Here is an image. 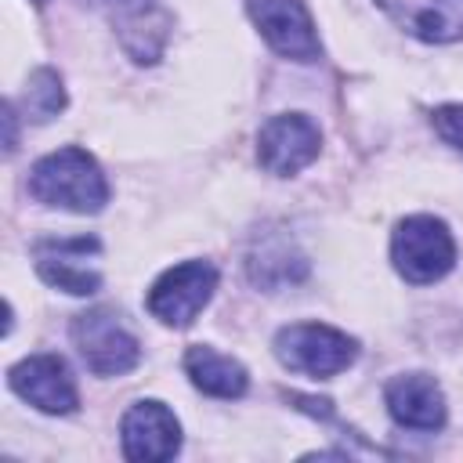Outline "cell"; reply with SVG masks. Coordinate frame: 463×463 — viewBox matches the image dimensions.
<instances>
[{
	"instance_id": "cell-1",
	"label": "cell",
	"mask_w": 463,
	"mask_h": 463,
	"mask_svg": "<svg viewBox=\"0 0 463 463\" xmlns=\"http://www.w3.org/2000/svg\"><path fill=\"white\" fill-rule=\"evenodd\" d=\"M29 195L54 210L98 213L109 203V181L90 152L69 145V148H58L33 163Z\"/></svg>"
},
{
	"instance_id": "cell-2",
	"label": "cell",
	"mask_w": 463,
	"mask_h": 463,
	"mask_svg": "<svg viewBox=\"0 0 463 463\" xmlns=\"http://www.w3.org/2000/svg\"><path fill=\"white\" fill-rule=\"evenodd\" d=\"M391 260H394L398 275L412 286L438 282L456 264L452 232L445 228V221H438L430 213L405 217V221H398L394 235H391Z\"/></svg>"
},
{
	"instance_id": "cell-3",
	"label": "cell",
	"mask_w": 463,
	"mask_h": 463,
	"mask_svg": "<svg viewBox=\"0 0 463 463\" xmlns=\"http://www.w3.org/2000/svg\"><path fill=\"white\" fill-rule=\"evenodd\" d=\"M275 358L300 376L329 380L358 358V344L322 322H293L275 333Z\"/></svg>"
},
{
	"instance_id": "cell-4",
	"label": "cell",
	"mask_w": 463,
	"mask_h": 463,
	"mask_svg": "<svg viewBox=\"0 0 463 463\" xmlns=\"http://www.w3.org/2000/svg\"><path fill=\"white\" fill-rule=\"evenodd\" d=\"M69 333L83 365L98 376H123L141 362L137 336L123 326V315L112 307H90L76 315Z\"/></svg>"
},
{
	"instance_id": "cell-5",
	"label": "cell",
	"mask_w": 463,
	"mask_h": 463,
	"mask_svg": "<svg viewBox=\"0 0 463 463\" xmlns=\"http://www.w3.org/2000/svg\"><path fill=\"white\" fill-rule=\"evenodd\" d=\"M213 289H217V268L210 260H184V264L166 268L152 282V289H148V311L163 326L184 329L210 304Z\"/></svg>"
},
{
	"instance_id": "cell-6",
	"label": "cell",
	"mask_w": 463,
	"mask_h": 463,
	"mask_svg": "<svg viewBox=\"0 0 463 463\" xmlns=\"http://www.w3.org/2000/svg\"><path fill=\"white\" fill-rule=\"evenodd\" d=\"M98 253L101 242L94 235H76V239H40L33 246L36 271L47 286L65 289L72 297H90L101 286L98 271Z\"/></svg>"
},
{
	"instance_id": "cell-7",
	"label": "cell",
	"mask_w": 463,
	"mask_h": 463,
	"mask_svg": "<svg viewBox=\"0 0 463 463\" xmlns=\"http://www.w3.org/2000/svg\"><path fill=\"white\" fill-rule=\"evenodd\" d=\"M11 391L47 416H69L80 405L76 380L61 354H29L7 369Z\"/></svg>"
},
{
	"instance_id": "cell-8",
	"label": "cell",
	"mask_w": 463,
	"mask_h": 463,
	"mask_svg": "<svg viewBox=\"0 0 463 463\" xmlns=\"http://www.w3.org/2000/svg\"><path fill=\"white\" fill-rule=\"evenodd\" d=\"M322 134L304 112L271 116L257 134V159L275 177H293L318 159Z\"/></svg>"
},
{
	"instance_id": "cell-9",
	"label": "cell",
	"mask_w": 463,
	"mask_h": 463,
	"mask_svg": "<svg viewBox=\"0 0 463 463\" xmlns=\"http://www.w3.org/2000/svg\"><path fill=\"white\" fill-rule=\"evenodd\" d=\"M246 11L257 33L268 40L271 51L293 61H315L322 54L315 22L300 0H246Z\"/></svg>"
},
{
	"instance_id": "cell-10",
	"label": "cell",
	"mask_w": 463,
	"mask_h": 463,
	"mask_svg": "<svg viewBox=\"0 0 463 463\" xmlns=\"http://www.w3.org/2000/svg\"><path fill=\"white\" fill-rule=\"evenodd\" d=\"M119 441H123V456L134 463H163L174 459L181 449V423L177 416L156 402H134L123 420H119Z\"/></svg>"
},
{
	"instance_id": "cell-11",
	"label": "cell",
	"mask_w": 463,
	"mask_h": 463,
	"mask_svg": "<svg viewBox=\"0 0 463 463\" xmlns=\"http://www.w3.org/2000/svg\"><path fill=\"white\" fill-rule=\"evenodd\" d=\"M387 412L398 427L409 430H441L445 427V394L427 373H402L383 391Z\"/></svg>"
},
{
	"instance_id": "cell-12",
	"label": "cell",
	"mask_w": 463,
	"mask_h": 463,
	"mask_svg": "<svg viewBox=\"0 0 463 463\" xmlns=\"http://www.w3.org/2000/svg\"><path fill=\"white\" fill-rule=\"evenodd\" d=\"M387 18L423 43H452L463 36V0H376Z\"/></svg>"
},
{
	"instance_id": "cell-13",
	"label": "cell",
	"mask_w": 463,
	"mask_h": 463,
	"mask_svg": "<svg viewBox=\"0 0 463 463\" xmlns=\"http://www.w3.org/2000/svg\"><path fill=\"white\" fill-rule=\"evenodd\" d=\"M184 373H188V380H192L203 394H210V398H242V394H246V383H250L242 362H235L232 354H221V351H213V347H206V344L188 347V354H184Z\"/></svg>"
},
{
	"instance_id": "cell-14",
	"label": "cell",
	"mask_w": 463,
	"mask_h": 463,
	"mask_svg": "<svg viewBox=\"0 0 463 463\" xmlns=\"http://www.w3.org/2000/svg\"><path fill=\"white\" fill-rule=\"evenodd\" d=\"M166 11H159L152 0L148 4H137L130 11H123L119 18V40L127 47V54L134 61H156L163 43H166Z\"/></svg>"
},
{
	"instance_id": "cell-15",
	"label": "cell",
	"mask_w": 463,
	"mask_h": 463,
	"mask_svg": "<svg viewBox=\"0 0 463 463\" xmlns=\"http://www.w3.org/2000/svg\"><path fill=\"white\" fill-rule=\"evenodd\" d=\"M246 264H250V279H253L257 286H268V289H279V286H286V282H297V279L307 271L304 257L293 250L289 239L260 242V246L250 253Z\"/></svg>"
},
{
	"instance_id": "cell-16",
	"label": "cell",
	"mask_w": 463,
	"mask_h": 463,
	"mask_svg": "<svg viewBox=\"0 0 463 463\" xmlns=\"http://www.w3.org/2000/svg\"><path fill=\"white\" fill-rule=\"evenodd\" d=\"M22 105H25V116L36 119V123L58 116V112L65 109V90H61L58 72H51V69H36V72L29 76V83H25V98H22Z\"/></svg>"
},
{
	"instance_id": "cell-17",
	"label": "cell",
	"mask_w": 463,
	"mask_h": 463,
	"mask_svg": "<svg viewBox=\"0 0 463 463\" xmlns=\"http://www.w3.org/2000/svg\"><path fill=\"white\" fill-rule=\"evenodd\" d=\"M430 123H434V130H438L456 152H463V105H441V109L430 116Z\"/></svg>"
},
{
	"instance_id": "cell-18",
	"label": "cell",
	"mask_w": 463,
	"mask_h": 463,
	"mask_svg": "<svg viewBox=\"0 0 463 463\" xmlns=\"http://www.w3.org/2000/svg\"><path fill=\"white\" fill-rule=\"evenodd\" d=\"M94 4H112V7H119V11H130V7L148 4V0H94Z\"/></svg>"
},
{
	"instance_id": "cell-19",
	"label": "cell",
	"mask_w": 463,
	"mask_h": 463,
	"mask_svg": "<svg viewBox=\"0 0 463 463\" xmlns=\"http://www.w3.org/2000/svg\"><path fill=\"white\" fill-rule=\"evenodd\" d=\"M36 4H43V0H36Z\"/></svg>"
}]
</instances>
